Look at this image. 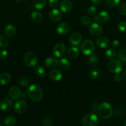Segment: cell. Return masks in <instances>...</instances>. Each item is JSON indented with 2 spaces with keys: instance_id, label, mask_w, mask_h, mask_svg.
<instances>
[{
  "instance_id": "6da1fadb",
  "label": "cell",
  "mask_w": 126,
  "mask_h": 126,
  "mask_svg": "<svg viewBox=\"0 0 126 126\" xmlns=\"http://www.w3.org/2000/svg\"><path fill=\"white\" fill-rule=\"evenodd\" d=\"M27 94L32 100L39 102L43 99V91L41 87L37 84H32L27 89Z\"/></svg>"
},
{
  "instance_id": "7a4b0ae2",
  "label": "cell",
  "mask_w": 126,
  "mask_h": 126,
  "mask_svg": "<svg viewBox=\"0 0 126 126\" xmlns=\"http://www.w3.org/2000/svg\"><path fill=\"white\" fill-rule=\"evenodd\" d=\"M98 114L101 118L108 119L111 118L113 114V109L108 102H103L99 105L97 109Z\"/></svg>"
},
{
  "instance_id": "3957f363",
  "label": "cell",
  "mask_w": 126,
  "mask_h": 126,
  "mask_svg": "<svg viewBox=\"0 0 126 126\" xmlns=\"http://www.w3.org/2000/svg\"><path fill=\"white\" fill-rule=\"evenodd\" d=\"M81 122L83 126H97L99 119L97 114L94 113H90L86 114L82 118Z\"/></svg>"
},
{
  "instance_id": "277c9868",
  "label": "cell",
  "mask_w": 126,
  "mask_h": 126,
  "mask_svg": "<svg viewBox=\"0 0 126 126\" xmlns=\"http://www.w3.org/2000/svg\"><path fill=\"white\" fill-rule=\"evenodd\" d=\"M23 62L28 67H34L38 65V59L34 53L28 52L23 56Z\"/></svg>"
},
{
  "instance_id": "5b68a950",
  "label": "cell",
  "mask_w": 126,
  "mask_h": 126,
  "mask_svg": "<svg viewBox=\"0 0 126 126\" xmlns=\"http://www.w3.org/2000/svg\"><path fill=\"white\" fill-rule=\"evenodd\" d=\"M81 50L82 52L86 55H91L94 52V43L90 39L84 41L81 45Z\"/></svg>"
},
{
  "instance_id": "8992f818",
  "label": "cell",
  "mask_w": 126,
  "mask_h": 126,
  "mask_svg": "<svg viewBox=\"0 0 126 126\" xmlns=\"http://www.w3.org/2000/svg\"><path fill=\"white\" fill-rule=\"evenodd\" d=\"M107 68L111 73L115 74L120 73L123 68V64L121 60L113 59L108 63Z\"/></svg>"
},
{
  "instance_id": "52a82bcc",
  "label": "cell",
  "mask_w": 126,
  "mask_h": 126,
  "mask_svg": "<svg viewBox=\"0 0 126 126\" xmlns=\"http://www.w3.org/2000/svg\"><path fill=\"white\" fill-rule=\"evenodd\" d=\"M89 29V32L91 35L95 37H98L102 35L103 32L102 26L97 22L91 23L90 25Z\"/></svg>"
},
{
  "instance_id": "ba28073f",
  "label": "cell",
  "mask_w": 126,
  "mask_h": 126,
  "mask_svg": "<svg viewBox=\"0 0 126 126\" xmlns=\"http://www.w3.org/2000/svg\"><path fill=\"white\" fill-rule=\"evenodd\" d=\"M66 47L63 43H58L55 44L53 48V54L57 58H62L64 55Z\"/></svg>"
},
{
  "instance_id": "9c48e42d",
  "label": "cell",
  "mask_w": 126,
  "mask_h": 126,
  "mask_svg": "<svg viewBox=\"0 0 126 126\" xmlns=\"http://www.w3.org/2000/svg\"><path fill=\"white\" fill-rule=\"evenodd\" d=\"M28 106L27 104L22 100L17 101L14 104V110L17 113L19 114H23L27 110Z\"/></svg>"
},
{
  "instance_id": "30bf717a",
  "label": "cell",
  "mask_w": 126,
  "mask_h": 126,
  "mask_svg": "<svg viewBox=\"0 0 126 126\" xmlns=\"http://www.w3.org/2000/svg\"><path fill=\"white\" fill-rule=\"evenodd\" d=\"M94 20L100 23H105L109 20L110 15L107 11H101L100 13L94 17Z\"/></svg>"
},
{
  "instance_id": "8fae6325",
  "label": "cell",
  "mask_w": 126,
  "mask_h": 126,
  "mask_svg": "<svg viewBox=\"0 0 126 126\" xmlns=\"http://www.w3.org/2000/svg\"><path fill=\"white\" fill-rule=\"evenodd\" d=\"M13 107L12 102L9 98H4L0 102V109L3 112H9Z\"/></svg>"
},
{
  "instance_id": "7c38bea8",
  "label": "cell",
  "mask_w": 126,
  "mask_h": 126,
  "mask_svg": "<svg viewBox=\"0 0 126 126\" xmlns=\"http://www.w3.org/2000/svg\"><path fill=\"white\" fill-rule=\"evenodd\" d=\"M69 41L71 45L73 46H76L79 45L82 41V36L80 33H77V32L72 33L69 38Z\"/></svg>"
},
{
  "instance_id": "4fadbf2b",
  "label": "cell",
  "mask_w": 126,
  "mask_h": 126,
  "mask_svg": "<svg viewBox=\"0 0 126 126\" xmlns=\"http://www.w3.org/2000/svg\"><path fill=\"white\" fill-rule=\"evenodd\" d=\"M96 44L101 49H105L110 45V40L105 36H100L96 39Z\"/></svg>"
},
{
  "instance_id": "5bb4252c",
  "label": "cell",
  "mask_w": 126,
  "mask_h": 126,
  "mask_svg": "<svg viewBox=\"0 0 126 126\" xmlns=\"http://www.w3.org/2000/svg\"><path fill=\"white\" fill-rule=\"evenodd\" d=\"M49 17H50V20H52L53 22H59L61 20L62 15L61 12L59 11L57 9H53L52 10L50 11L49 14Z\"/></svg>"
},
{
  "instance_id": "9a60e30c",
  "label": "cell",
  "mask_w": 126,
  "mask_h": 126,
  "mask_svg": "<svg viewBox=\"0 0 126 126\" xmlns=\"http://www.w3.org/2000/svg\"><path fill=\"white\" fill-rule=\"evenodd\" d=\"M21 95H22V92H21L20 90L16 86H13L9 90V95L12 99H18L21 97Z\"/></svg>"
},
{
  "instance_id": "2e32d148",
  "label": "cell",
  "mask_w": 126,
  "mask_h": 126,
  "mask_svg": "<svg viewBox=\"0 0 126 126\" xmlns=\"http://www.w3.org/2000/svg\"><path fill=\"white\" fill-rule=\"evenodd\" d=\"M79 55V50L76 47L73 46L69 48L66 51V56L71 60L76 59Z\"/></svg>"
},
{
  "instance_id": "e0dca14e",
  "label": "cell",
  "mask_w": 126,
  "mask_h": 126,
  "mask_svg": "<svg viewBox=\"0 0 126 126\" xmlns=\"http://www.w3.org/2000/svg\"><path fill=\"white\" fill-rule=\"evenodd\" d=\"M73 7V4L71 0H63L60 4V9L62 12H68Z\"/></svg>"
},
{
  "instance_id": "ac0fdd59",
  "label": "cell",
  "mask_w": 126,
  "mask_h": 126,
  "mask_svg": "<svg viewBox=\"0 0 126 126\" xmlns=\"http://www.w3.org/2000/svg\"><path fill=\"white\" fill-rule=\"evenodd\" d=\"M69 31H70V25L66 22H62L60 23L57 27V32L58 34L61 35L66 34V33H68Z\"/></svg>"
},
{
  "instance_id": "d6986e66",
  "label": "cell",
  "mask_w": 126,
  "mask_h": 126,
  "mask_svg": "<svg viewBox=\"0 0 126 126\" xmlns=\"http://www.w3.org/2000/svg\"><path fill=\"white\" fill-rule=\"evenodd\" d=\"M49 78L54 81H59L62 78V73L57 69H52L49 72Z\"/></svg>"
},
{
  "instance_id": "ffe728a7",
  "label": "cell",
  "mask_w": 126,
  "mask_h": 126,
  "mask_svg": "<svg viewBox=\"0 0 126 126\" xmlns=\"http://www.w3.org/2000/svg\"><path fill=\"white\" fill-rule=\"evenodd\" d=\"M58 65L59 67L63 71H66V70H69L71 66V63H70V60H68L67 59L65 58H61L60 60H59L58 62Z\"/></svg>"
},
{
  "instance_id": "44dd1931",
  "label": "cell",
  "mask_w": 126,
  "mask_h": 126,
  "mask_svg": "<svg viewBox=\"0 0 126 126\" xmlns=\"http://www.w3.org/2000/svg\"><path fill=\"white\" fill-rule=\"evenodd\" d=\"M57 59L54 57H47L45 60V65L47 68H54L58 65Z\"/></svg>"
},
{
  "instance_id": "7402d4cb",
  "label": "cell",
  "mask_w": 126,
  "mask_h": 126,
  "mask_svg": "<svg viewBox=\"0 0 126 126\" xmlns=\"http://www.w3.org/2000/svg\"><path fill=\"white\" fill-rule=\"evenodd\" d=\"M5 34L9 38H12L16 34V29L15 27L12 25L9 24L5 27L4 29Z\"/></svg>"
},
{
  "instance_id": "603a6c76",
  "label": "cell",
  "mask_w": 126,
  "mask_h": 126,
  "mask_svg": "<svg viewBox=\"0 0 126 126\" xmlns=\"http://www.w3.org/2000/svg\"><path fill=\"white\" fill-rule=\"evenodd\" d=\"M11 81V76L7 73H2L0 75V84L6 85Z\"/></svg>"
},
{
  "instance_id": "cb8c5ba5",
  "label": "cell",
  "mask_w": 126,
  "mask_h": 126,
  "mask_svg": "<svg viewBox=\"0 0 126 126\" xmlns=\"http://www.w3.org/2000/svg\"><path fill=\"white\" fill-rule=\"evenodd\" d=\"M47 3V0H34L33 6L38 10H41L44 8Z\"/></svg>"
},
{
  "instance_id": "d4e9b609",
  "label": "cell",
  "mask_w": 126,
  "mask_h": 126,
  "mask_svg": "<svg viewBox=\"0 0 126 126\" xmlns=\"http://www.w3.org/2000/svg\"><path fill=\"white\" fill-rule=\"evenodd\" d=\"M31 17L33 22L35 23H39L43 19V15L38 11H33L31 14Z\"/></svg>"
},
{
  "instance_id": "484cf974",
  "label": "cell",
  "mask_w": 126,
  "mask_h": 126,
  "mask_svg": "<svg viewBox=\"0 0 126 126\" xmlns=\"http://www.w3.org/2000/svg\"><path fill=\"white\" fill-rule=\"evenodd\" d=\"M106 57L108 59V60H113L114 58L116 57L117 55V52L113 48H110V49H108V50H106L105 53Z\"/></svg>"
},
{
  "instance_id": "4316f807",
  "label": "cell",
  "mask_w": 126,
  "mask_h": 126,
  "mask_svg": "<svg viewBox=\"0 0 126 126\" xmlns=\"http://www.w3.org/2000/svg\"><path fill=\"white\" fill-rule=\"evenodd\" d=\"M16 119L13 116H9L5 118L4 124L5 126H14L16 124Z\"/></svg>"
},
{
  "instance_id": "83f0119b",
  "label": "cell",
  "mask_w": 126,
  "mask_h": 126,
  "mask_svg": "<svg viewBox=\"0 0 126 126\" xmlns=\"http://www.w3.org/2000/svg\"><path fill=\"white\" fill-rule=\"evenodd\" d=\"M98 61H99V59H98V56H97L96 54H91L90 57L89 58V64L91 66H94L98 64Z\"/></svg>"
},
{
  "instance_id": "f1b7e54d",
  "label": "cell",
  "mask_w": 126,
  "mask_h": 126,
  "mask_svg": "<svg viewBox=\"0 0 126 126\" xmlns=\"http://www.w3.org/2000/svg\"><path fill=\"white\" fill-rule=\"evenodd\" d=\"M34 73H35L36 75L39 78H42L45 75L46 71L44 67L42 66H38L34 70Z\"/></svg>"
},
{
  "instance_id": "f546056e",
  "label": "cell",
  "mask_w": 126,
  "mask_h": 126,
  "mask_svg": "<svg viewBox=\"0 0 126 126\" xmlns=\"http://www.w3.org/2000/svg\"><path fill=\"white\" fill-rule=\"evenodd\" d=\"M118 56L119 58V60L121 62H126V49L123 48L119 50V51L118 53Z\"/></svg>"
},
{
  "instance_id": "4dcf8cb0",
  "label": "cell",
  "mask_w": 126,
  "mask_h": 126,
  "mask_svg": "<svg viewBox=\"0 0 126 126\" xmlns=\"http://www.w3.org/2000/svg\"><path fill=\"white\" fill-rule=\"evenodd\" d=\"M9 44V40L6 36L0 35V47L6 48Z\"/></svg>"
},
{
  "instance_id": "1f68e13d",
  "label": "cell",
  "mask_w": 126,
  "mask_h": 126,
  "mask_svg": "<svg viewBox=\"0 0 126 126\" xmlns=\"http://www.w3.org/2000/svg\"><path fill=\"white\" fill-rule=\"evenodd\" d=\"M18 82H19L20 85L23 87H27L29 84V79L27 76H21L19 78Z\"/></svg>"
},
{
  "instance_id": "d6a6232c",
  "label": "cell",
  "mask_w": 126,
  "mask_h": 126,
  "mask_svg": "<svg viewBox=\"0 0 126 126\" xmlns=\"http://www.w3.org/2000/svg\"><path fill=\"white\" fill-rule=\"evenodd\" d=\"M52 123V120L49 117H44L41 120V124L43 126H51Z\"/></svg>"
},
{
  "instance_id": "836d02e7",
  "label": "cell",
  "mask_w": 126,
  "mask_h": 126,
  "mask_svg": "<svg viewBox=\"0 0 126 126\" xmlns=\"http://www.w3.org/2000/svg\"><path fill=\"white\" fill-rule=\"evenodd\" d=\"M121 0H106V3L110 7H115L118 6Z\"/></svg>"
},
{
  "instance_id": "e575fe53",
  "label": "cell",
  "mask_w": 126,
  "mask_h": 126,
  "mask_svg": "<svg viewBox=\"0 0 126 126\" xmlns=\"http://www.w3.org/2000/svg\"><path fill=\"white\" fill-rule=\"evenodd\" d=\"M81 22L82 25L87 26L91 24V20L89 17L85 16H83V17H82V18H81Z\"/></svg>"
},
{
  "instance_id": "d590c367",
  "label": "cell",
  "mask_w": 126,
  "mask_h": 126,
  "mask_svg": "<svg viewBox=\"0 0 126 126\" xmlns=\"http://www.w3.org/2000/svg\"><path fill=\"white\" fill-rule=\"evenodd\" d=\"M97 12V8H96L95 6H91L87 8V12L89 16H94V15L96 14Z\"/></svg>"
},
{
  "instance_id": "8d00e7d4",
  "label": "cell",
  "mask_w": 126,
  "mask_h": 126,
  "mask_svg": "<svg viewBox=\"0 0 126 126\" xmlns=\"http://www.w3.org/2000/svg\"><path fill=\"white\" fill-rule=\"evenodd\" d=\"M118 10H119V12L121 14L126 16V2L121 4L119 6Z\"/></svg>"
},
{
  "instance_id": "74e56055",
  "label": "cell",
  "mask_w": 126,
  "mask_h": 126,
  "mask_svg": "<svg viewBox=\"0 0 126 126\" xmlns=\"http://www.w3.org/2000/svg\"><path fill=\"white\" fill-rule=\"evenodd\" d=\"M99 75H100L99 71H97V70H92V71L90 72L89 76L91 78L95 79L98 78V76H99Z\"/></svg>"
},
{
  "instance_id": "f35d334b",
  "label": "cell",
  "mask_w": 126,
  "mask_h": 126,
  "mask_svg": "<svg viewBox=\"0 0 126 126\" xmlns=\"http://www.w3.org/2000/svg\"><path fill=\"white\" fill-rule=\"evenodd\" d=\"M118 28L121 32H126V22L125 21H121L119 23L118 25Z\"/></svg>"
},
{
  "instance_id": "ab89813d",
  "label": "cell",
  "mask_w": 126,
  "mask_h": 126,
  "mask_svg": "<svg viewBox=\"0 0 126 126\" xmlns=\"http://www.w3.org/2000/svg\"><path fill=\"white\" fill-rule=\"evenodd\" d=\"M7 57H8V52L7 50H4V49L0 50V59L5 60L7 59Z\"/></svg>"
},
{
  "instance_id": "60d3db41",
  "label": "cell",
  "mask_w": 126,
  "mask_h": 126,
  "mask_svg": "<svg viewBox=\"0 0 126 126\" xmlns=\"http://www.w3.org/2000/svg\"><path fill=\"white\" fill-rule=\"evenodd\" d=\"M59 0H49V5L52 8H56L59 6Z\"/></svg>"
},
{
  "instance_id": "b9f144b4",
  "label": "cell",
  "mask_w": 126,
  "mask_h": 126,
  "mask_svg": "<svg viewBox=\"0 0 126 126\" xmlns=\"http://www.w3.org/2000/svg\"><path fill=\"white\" fill-rule=\"evenodd\" d=\"M116 116H123L124 114V110L122 108H117L116 110Z\"/></svg>"
},
{
  "instance_id": "7bdbcfd3",
  "label": "cell",
  "mask_w": 126,
  "mask_h": 126,
  "mask_svg": "<svg viewBox=\"0 0 126 126\" xmlns=\"http://www.w3.org/2000/svg\"><path fill=\"white\" fill-rule=\"evenodd\" d=\"M111 46L113 48L119 47V46H120V42H119L118 40L115 39V40H114L113 42H112Z\"/></svg>"
},
{
  "instance_id": "ee69618b",
  "label": "cell",
  "mask_w": 126,
  "mask_h": 126,
  "mask_svg": "<svg viewBox=\"0 0 126 126\" xmlns=\"http://www.w3.org/2000/svg\"><path fill=\"white\" fill-rule=\"evenodd\" d=\"M123 78H122V75H121L119 73L116 74L114 76V81H116V82H120L122 80Z\"/></svg>"
},
{
  "instance_id": "f6af8a7d",
  "label": "cell",
  "mask_w": 126,
  "mask_h": 126,
  "mask_svg": "<svg viewBox=\"0 0 126 126\" xmlns=\"http://www.w3.org/2000/svg\"><path fill=\"white\" fill-rule=\"evenodd\" d=\"M102 1V0H91V2L94 5H99Z\"/></svg>"
},
{
  "instance_id": "bcb514c9",
  "label": "cell",
  "mask_w": 126,
  "mask_h": 126,
  "mask_svg": "<svg viewBox=\"0 0 126 126\" xmlns=\"http://www.w3.org/2000/svg\"><path fill=\"white\" fill-rule=\"evenodd\" d=\"M122 78H123V79L126 81V71H124L123 73V74H122Z\"/></svg>"
},
{
  "instance_id": "7dc6e473",
  "label": "cell",
  "mask_w": 126,
  "mask_h": 126,
  "mask_svg": "<svg viewBox=\"0 0 126 126\" xmlns=\"http://www.w3.org/2000/svg\"><path fill=\"white\" fill-rule=\"evenodd\" d=\"M124 126H126V120L125 121V122L124 123Z\"/></svg>"
},
{
  "instance_id": "c3c4849f",
  "label": "cell",
  "mask_w": 126,
  "mask_h": 126,
  "mask_svg": "<svg viewBox=\"0 0 126 126\" xmlns=\"http://www.w3.org/2000/svg\"><path fill=\"white\" fill-rule=\"evenodd\" d=\"M125 65H126V62H125Z\"/></svg>"
},
{
  "instance_id": "681fc988",
  "label": "cell",
  "mask_w": 126,
  "mask_h": 126,
  "mask_svg": "<svg viewBox=\"0 0 126 126\" xmlns=\"http://www.w3.org/2000/svg\"><path fill=\"white\" fill-rule=\"evenodd\" d=\"M0 1H1V0H0Z\"/></svg>"
}]
</instances>
